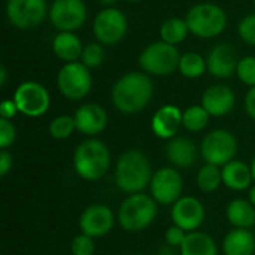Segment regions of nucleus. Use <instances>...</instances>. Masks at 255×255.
Instances as JSON below:
<instances>
[{"label":"nucleus","mask_w":255,"mask_h":255,"mask_svg":"<svg viewBox=\"0 0 255 255\" xmlns=\"http://www.w3.org/2000/svg\"><path fill=\"white\" fill-rule=\"evenodd\" d=\"M154 94V84L145 72H130L121 76L112 87V103L123 114L143 111Z\"/></svg>","instance_id":"nucleus-1"},{"label":"nucleus","mask_w":255,"mask_h":255,"mask_svg":"<svg viewBox=\"0 0 255 255\" xmlns=\"http://www.w3.org/2000/svg\"><path fill=\"white\" fill-rule=\"evenodd\" d=\"M152 167L148 157L136 149L124 152L115 167V184L127 194L142 193L152 179Z\"/></svg>","instance_id":"nucleus-2"},{"label":"nucleus","mask_w":255,"mask_h":255,"mask_svg":"<svg viewBox=\"0 0 255 255\" xmlns=\"http://www.w3.org/2000/svg\"><path fill=\"white\" fill-rule=\"evenodd\" d=\"M111 166V152L105 142L87 139L81 142L73 154V167L79 178L85 181L102 179Z\"/></svg>","instance_id":"nucleus-3"},{"label":"nucleus","mask_w":255,"mask_h":255,"mask_svg":"<svg viewBox=\"0 0 255 255\" xmlns=\"http://www.w3.org/2000/svg\"><path fill=\"white\" fill-rule=\"evenodd\" d=\"M157 217V202L152 196L143 193L128 196L120 206L118 221L120 226L130 233L145 230L152 224Z\"/></svg>","instance_id":"nucleus-4"},{"label":"nucleus","mask_w":255,"mask_h":255,"mask_svg":"<svg viewBox=\"0 0 255 255\" xmlns=\"http://www.w3.org/2000/svg\"><path fill=\"white\" fill-rule=\"evenodd\" d=\"M185 21L194 36L202 39H211L220 36L226 30L227 13L221 6L206 1L194 4L188 10Z\"/></svg>","instance_id":"nucleus-5"},{"label":"nucleus","mask_w":255,"mask_h":255,"mask_svg":"<svg viewBox=\"0 0 255 255\" xmlns=\"http://www.w3.org/2000/svg\"><path fill=\"white\" fill-rule=\"evenodd\" d=\"M179 49L164 40L148 45L139 55V66L148 75L167 76L179 69Z\"/></svg>","instance_id":"nucleus-6"},{"label":"nucleus","mask_w":255,"mask_h":255,"mask_svg":"<svg viewBox=\"0 0 255 255\" xmlns=\"http://www.w3.org/2000/svg\"><path fill=\"white\" fill-rule=\"evenodd\" d=\"M57 87L69 100H82L93 88V76L90 69L81 63H66L57 75Z\"/></svg>","instance_id":"nucleus-7"},{"label":"nucleus","mask_w":255,"mask_h":255,"mask_svg":"<svg viewBox=\"0 0 255 255\" xmlns=\"http://www.w3.org/2000/svg\"><path fill=\"white\" fill-rule=\"evenodd\" d=\"M202 157L208 164L214 166H226L227 163L235 160L238 152V140L227 130H214L208 133L200 146Z\"/></svg>","instance_id":"nucleus-8"},{"label":"nucleus","mask_w":255,"mask_h":255,"mask_svg":"<svg viewBox=\"0 0 255 255\" xmlns=\"http://www.w3.org/2000/svg\"><path fill=\"white\" fill-rule=\"evenodd\" d=\"M128 30L127 16L117 7H105L100 10L93 22V33L102 45H117L124 39Z\"/></svg>","instance_id":"nucleus-9"},{"label":"nucleus","mask_w":255,"mask_h":255,"mask_svg":"<svg viewBox=\"0 0 255 255\" xmlns=\"http://www.w3.org/2000/svg\"><path fill=\"white\" fill-rule=\"evenodd\" d=\"M13 102L21 114L30 118L42 117L48 112L51 97L48 90L34 81H25L18 85L13 94Z\"/></svg>","instance_id":"nucleus-10"},{"label":"nucleus","mask_w":255,"mask_h":255,"mask_svg":"<svg viewBox=\"0 0 255 255\" xmlns=\"http://www.w3.org/2000/svg\"><path fill=\"white\" fill-rule=\"evenodd\" d=\"M46 15V0H7L6 3V16L16 28H34L45 21Z\"/></svg>","instance_id":"nucleus-11"},{"label":"nucleus","mask_w":255,"mask_h":255,"mask_svg":"<svg viewBox=\"0 0 255 255\" xmlns=\"http://www.w3.org/2000/svg\"><path fill=\"white\" fill-rule=\"evenodd\" d=\"M84 0H54L49 7V21L58 31H75L87 21Z\"/></svg>","instance_id":"nucleus-12"},{"label":"nucleus","mask_w":255,"mask_h":255,"mask_svg":"<svg viewBox=\"0 0 255 255\" xmlns=\"http://www.w3.org/2000/svg\"><path fill=\"white\" fill-rule=\"evenodd\" d=\"M151 196L160 205H175L182 194L184 179L175 167H161L152 175Z\"/></svg>","instance_id":"nucleus-13"},{"label":"nucleus","mask_w":255,"mask_h":255,"mask_svg":"<svg viewBox=\"0 0 255 255\" xmlns=\"http://www.w3.org/2000/svg\"><path fill=\"white\" fill-rule=\"evenodd\" d=\"M115 218L106 205H91L84 209L79 217V229L84 235L91 238H103L114 227Z\"/></svg>","instance_id":"nucleus-14"},{"label":"nucleus","mask_w":255,"mask_h":255,"mask_svg":"<svg viewBox=\"0 0 255 255\" xmlns=\"http://www.w3.org/2000/svg\"><path fill=\"white\" fill-rule=\"evenodd\" d=\"M172 221L185 232H196L205 221V206L196 197H181L172 208Z\"/></svg>","instance_id":"nucleus-15"},{"label":"nucleus","mask_w":255,"mask_h":255,"mask_svg":"<svg viewBox=\"0 0 255 255\" xmlns=\"http://www.w3.org/2000/svg\"><path fill=\"white\" fill-rule=\"evenodd\" d=\"M206 64L212 76L223 79V78L232 76L238 70L239 58H238L236 49L230 43L223 42V43L215 45L209 51L206 57Z\"/></svg>","instance_id":"nucleus-16"},{"label":"nucleus","mask_w":255,"mask_h":255,"mask_svg":"<svg viewBox=\"0 0 255 255\" xmlns=\"http://www.w3.org/2000/svg\"><path fill=\"white\" fill-rule=\"evenodd\" d=\"M76 130L87 136L102 133L108 126V112L97 103H84L73 115Z\"/></svg>","instance_id":"nucleus-17"},{"label":"nucleus","mask_w":255,"mask_h":255,"mask_svg":"<svg viewBox=\"0 0 255 255\" xmlns=\"http://www.w3.org/2000/svg\"><path fill=\"white\" fill-rule=\"evenodd\" d=\"M236 96L233 90L224 84H217L209 87L202 97V106L208 111L211 117H224L230 114L235 108Z\"/></svg>","instance_id":"nucleus-18"},{"label":"nucleus","mask_w":255,"mask_h":255,"mask_svg":"<svg viewBox=\"0 0 255 255\" xmlns=\"http://www.w3.org/2000/svg\"><path fill=\"white\" fill-rule=\"evenodd\" d=\"M182 111L175 105L161 106L151 120V128L160 139H173L182 126Z\"/></svg>","instance_id":"nucleus-19"},{"label":"nucleus","mask_w":255,"mask_h":255,"mask_svg":"<svg viewBox=\"0 0 255 255\" xmlns=\"http://www.w3.org/2000/svg\"><path fill=\"white\" fill-rule=\"evenodd\" d=\"M166 155L175 167L188 169L197 161V148L193 140L175 136L166 145Z\"/></svg>","instance_id":"nucleus-20"},{"label":"nucleus","mask_w":255,"mask_h":255,"mask_svg":"<svg viewBox=\"0 0 255 255\" xmlns=\"http://www.w3.org/2000/svg\"><path fill=\"white\" fill-rule=\"evenodd\" d=\"M54 54L64 63L81 61L84 45L73 31H58L52 40Z\"/></svg>","instance_id":"nucleus-21"},{"label":"nucleus","mask_w":255,"mask_h":255,"mask_svg":"<svg viewBox=\"0 0 255 255\" xmlns=\"http://www.w3.org/2000/svg\"><path fill=\"white\" fill-rule=\"evenodd\" d=\"M221 173H223V184L235 191H242L250 188L251 182L254 181L251 167L239 160H233L226 166H223Z\"/></svg>","instance_id":"nucleus-22"},{"label":"nucleus","mask_w":255,"mask_h":255,"mask_svg":"<svg viewBox=\"0 0 255 255\" xmlns=\"http://www.w3.org/2000/svg\"><path fill=\"white\" fill-rule=\"evenodd\" d=\"M224 255H254L255 236L247 229H235L227 233L223 242Z\"/></svg>","instance_id":"nucleus-23"},{"label":"nucleus","mask_w":255,"mask_h":255,"mask_svg":"<svg viewBox=\"0 0 255 255\" xmlns=\"http://www.w3.org/2000/svg\"><path fill=\"white\" fill-rule=\"evenodd\" d=\"M227 220L236 229L250 230L255 226V206L250 200L236 199L227 206Z\"/></svg>","instance_id":"nucleus-24"},{"label":"nucleus","mask_w":255,"mask_h":255,"mask_svg":"<svg viewBox=\"0 0 255 255\" xmlns=\"http://www.w3.org/2000/svg\"><path fill=\"white\" fill-rule=\"evenodd\" d=\"M181 255H218L215 241L203 232H190L181 247Z\"/></svg>","instance_id":"nucleus-25"},{"label":"nucleus","mask_w":255,"mask_h":255,"mask_svg":"<svg viewBox=\"0 0 255 255\" xmlns=\"http://www.w3.org/2000/svg\"><path fill=\"white\" fill-rule=\"evenodd\" d=\"M190 33V28H188V24L185 19L182 18H169L166 19L161 27H160V36H161V40L170 43V45H178L181 42L185 40V37L188 36Z\"/></svg>","instance_id":"nucleus-26"},{"label":"nucleus","mask_w":255,"mask_h":255,"mask_svg":"<svg viewBox=\"0 0 255 255\" xmlns=\"http://www.w3.org/2000/svg\"><path fill=\"white\" fill-rule=\"evenodd\" d=\"M208 70L206 58L197 52H185L179 61V72L188 79H197Z\"/></svg>","instance_id":"nucleus-27"},{"label":"nucleus","mask_w":255,"mask_h":255,"mask_svg":"<svg viewBox=\"0 0 255 255\" xmlns=\"http://www.w3.org/2000/svg\"><path fill=\"white\" fill-rule=\"evenodd\" d=\"M209 118L211 115L202 105L190 106L182 114V126L191 133H199L206 128V126L209 124Z\"/></svg>","instance_id":"nucleus-28"},{"label":"nucleus","mask_w":255,"mask_h":255,"mask_svg":"<svg viewBox=\"0 0 255 255\" xmlns=\"http://www.w3.org/2000/svg\"><path fill=\"white\" fill-rule=\"evenodd\" d=\"M223 184V173L218 166L205 164L197 173V185L203 193H214Z\"/></svg>","instance_id":"nucleus-29"},{"label":"nucleus","mask_w":255,"mask_h":255,"mask_svg":"<svg viewBox=\"0 0 255 255\" xmlns=\"http://www.w3.org/2000/svg\"><path fill=\"white\" fill-rule=\"evenodd\" d=\"M76 130V124H75V118L70 115H60L55 117L51 124H49V134L54 139L63 140L67 139L69 136H72V133Z\"/></svg>","instance_id":"nucleus-30"},{"label":"nucleus","mask_w":255,"mask_h":255,"mask_svg":"<svg viewBox=\"0 0 255 255\" xmlns=\"http://www.w3.org/2000/svg\"><path fill=\"white\" fill-rule=\"evenodd\" d=\"M105 49L103 45L99 42H91L84 46L82 55H81V63H84L88 69H96L105 61Z\"/></svg>","instance_id":"nucleus-31"},{"label":"nucleus","mask_w":255,"mask_h":255,"mask_svg":"<svg viewBox=\"0 0 255 255\" xmlns=\"http://www.w3.org/2000/svg\"><path fill=\"white\" fill-rule=\"evenodd\" d=\"M239 79L248 85L250 88L255 87V57L254 55H247L239 60L238 70H236Z\"/></svg>","instance_id":"nucleus-32"},{"label":"nucleus","mask_w":255,"mask_h":255,"mask_svg":"<svg viewBox=\"0 0 255 255\" xmlns=\"http://www.w3.org/2000/svg\"><path fill=\"white\" fill-rule=\"evenodd\" d=\"M72 254L73 255H93L96 251V244H94V238L88 236V235H78L70 245Z\"/></svg>","instance_id":"nucleus-33"},{"label":"nucleus","mask_w":255,"mask_h":255,"mask_svg":"<svg viewBox=\"0 0 255 255\" xmlns=\"http://www.w3.org/2000/svg\"><path fill=\"white\" fill-rule=\"evenodd\" d=\"M239 36L242 37V40L248 45L255 46V13L247 15L238 27Z\"/></svg>","instance_id":"nucleus-34"},{"label":"nucleus","mask_w":255,"mask_h":255,"mask_svg":"<svg viewBox=\"0 0 255 255\" xmlns=\"http://www.w3.org/2000/svg\"><path fill=\"white\" fill-rule=\"evenodd\" d=\"M16 139V130L10 120L0 118V148L6 149Z\"/></svg>","instance_id":"nucleus-35"},{"label":"nucleus","mask_w":255,"mask_h":255,"mask_svg":"<svg viewBox=\"0 0 255 255\" xmlns=\"http://www.w3.org/2000/svg\"><path fill=\"white\" fill-rule=\"evenodd\" d=\"M187 232L185 230H182L181 227H178V226H172L170 229H167V232H166V242L169 244V247H172V248H176V247H182V244L185 242V239H187Z\"/></svg>","instance_id":"nucleus-36"},{"label":"nucleus","mask_w":255,"mask_h":255,"mask_svg":"<svg viewBox=\"0 0 255 255\" xmlns=\"http://www.w3.org/2000/svg\"><path fill=\"white\" fill-rule=\"evenodd\" d=\"M18 112H19V111H18V108H16L13 99H12V100L6 99V100H3V102L0 103V117H1V118L12 120Z\"/></svg>","instance_id":"nucleus-37"},{"label":"nucleus","mask_w":255,"mask_h":255,"mask_svg":"<svg viewBox=\"0 0 255 255\" xmlns=\"http://www.w3.org/2000/svg\"><path fill=\"white\" fill-rule=\"evenodd\" d=\"M12 164H13L12 154H9L6 149H1L0 151V175L6 176L9 173V170L12 169Z\"/></svg>","instance_id":"nucleus-38"},{"label":"nucleus","mask_w":255,"mask_h":255,"mask_svg":"<svg viewBox=\"0 0 255 255\" xmlns=\"http://www.w3.org/2000/svg\"><path fill=\"white\" fill-rule=\"evenodd\" d=\"M245 111L253 120H255V87H251L245 96Z\"/></svg>","instance_id":"nucleus-39"},{"label":"nucleus","mask_w":255,"mask_h":255,"mask_svg":"<svg viewBox=\"0 0 255 255\" xmlns=\"http://www.w3.org/2000/svg\"><path fill=\"white\" fill-rule=\"evenodd\" d=\"M6 78H7V70H6L4 66H0V85H1V87H4Z\"/></svg>","instance_id":"nucleus-40"},{"label":"nucleus","mask_w":255,"mask_h":255,"mask_svg":"<svg viewBox=\"0 0 255 255\" xmlns=\"http://www.w3.org/2000/svg\"><path fill=\"white\" fill-rule=\"evenodd\" d=\"M99 1H100L103 6H106V7H111V6H112V4H115L118 0H99Z\"/></svg>","instance_id":"nucleus-41"},{"label":"nucleus","mask_w":255,"mask_h":255,"mask_svg":"<svg viewBox=\"0 0 255 255\" xmlns=\"http://www.w3.org/2000/svg\"><path fill=\"white\" fill-rule=\"evenodd\" d=\"M250 202L255 206V185L251 187V190H250Z\"/></svg>","instance_id":"nucleus-42"},{"label":"nucleus","mask_w":255,"mask_h":255,"mask_svg":"<svg viewBox=\"0 0 255 255\" xmlns=\"http://www.w3.org/2000/svg\"><path fill=\"white\" fill-rule=\"evenodd\" d=\"M251 170H253V178H254V181H255V158L253 160V164H251Z\"/></svg>","instance_id":"nucleus-43"},{"label":"nucleus","mask_w":255,"mask_h":255,"mask_svg":"<svg viewBox=\"0 0 255 255\" xmlns=\"http://www.w3.org/2000/svg\"><path fill=\"white\" fill-rule=\"evenodd\" d=\"M126 1H140V0H126Z\"/></svg>","instance_id":"nucleus-44"},{"label":"nucleus","mask_w":255,"mask_h":255,"mask_svg":"<svg viewBox=\"0 0 255 255\" xmlns=\"http://www.w3.org/2000/svg\"><path fill=\"white\" fill-rule=\"evenodd\" d=\"M133 255H143V254H133Z\"/></svg>","instance_id":"nucleus-45"},{"label":"nucleus","mask_w":255,"mask_h":255,"mask_svg":"<svg viewBox=\"0 0 255 255\" xmlns=\"http://www.w3.org/2000/svg\"><path fill=\"white\" fill-rule=\"evenodd\" d=\"M253 1H254V6H255V0H253Z\"/></svg>","instance_id":"nucleus-46"},{"label":"nucleus","mask_w":255,"mask_h":255,"mask_svg":"<svg viewBox=\"0 0 255 255\" xmlns=\"http://www.w3.org/2000/svg\"><path fill=\"white\" fill-rule=\"evenodd\" d=\"M254 236H255V229H254Z\"/></svg>","instance_id":"nucleus-47"}]
</instances>
